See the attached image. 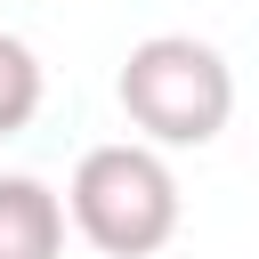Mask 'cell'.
Wrapping results in <instances>:
<instances>
[{
  "mask_svg": "<svg viewBox=\"0 0 259 259\" xmlns=\"http://www.w3.org/2000/svg\"><path fill=\"white\" fill-rule=\"evenodd\" d=\"M65 251V202L40 178H0V259H57Z\"/></svg>",
  "mask_w": 259,
  "mask_h": 259,
  "instance_id": "cell-3",
  "label": "cell"
},
{
  "mask_svg": "<svg viewBox=\"0 0 259 259\" xmlns=\"http://www.w3.org/2000/svg\"><path fill=\"white\" fill-rule=\"evenodd\" d=\"M65 210L73 227L105 251V259H146L178 235V178L154 146L121 138V146H89L73 162V186H65Z\"/></svg>",
  "mask_w": 259,
  "mask_h": 259,
  "instance_id": "cell-2",
  "label": "cell"
},
{
  "mask_svg": "<svg viewBox=\"0 0 259 259\" xmlns=\"http://www.w3.org/2000/svg\"><path fill=\"white\" fill-rule=\"evenodd\" d=\"M32 113H40V57H32L16 32H0V138L24 130Z\"/></svg>",
  "mask_w": 259,
  "mask_h": 259,
  "instance_id": "cell-4",
  "label": "cell"
},
{
  "mask_svg": "<svg viewBox=\"0 0 259 259\" xmlns=\"http://www.w3.org/2000/svg\"><path fill=\"white\" fill-rule=\"evenodd\" d=\"M121 113L146 130V146H210L235 113V73L210 40L194 32H154L121 57V81H113Z\"/></svg>",
  "mask_w": 259,
  "mask_h": 259,
  "instance_id": "cell-1",
  "label": "cell"
}]
</instances>
